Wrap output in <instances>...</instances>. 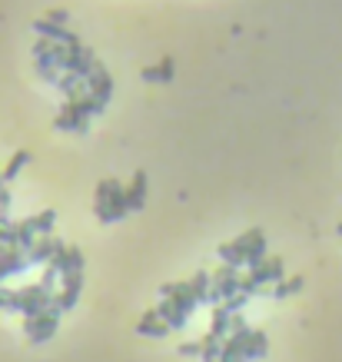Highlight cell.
<instances>
[{
  "mask_svg": "<svg viewBox=\"0 0 342 362\" xmlns=\"http://www.w3.org/2000/svg\"><path fill=\"white\" fill-rule=\"evenodd\" d=\"M229 332H250V326H246V316H243V313H233V316H229Z\"/></svg>",
  "mask_w": 342,
  "mask_h": 362,
  "instance_id": "f546056e",
  "label": "cell"
},
{
  "mask_svg": "<svg viewBox=\"0 0 342 362\" xmlns=\"http://www.w3.org/2000/svg\"><path fill=\"white\" fill-rule=\"evenodd\" d=\"M93 210H97V216H100V223H117V220H113V203H110V180H100V183H97Z\"/></svg>",
  "mask_w": 342,
  "mask_h": 362,
  "instance_id": "5bb4252c",
  "label": "cell"
},
{
  "mask_svg": "<svg viewBox=\"0 0 342 362\" xmlns=\"http://www.w3.org/2000/svg\"><path fill=\"white\" fill-rule=\"evenodd\" d=\"M179 352H183V356H203V346H200V339H193V343H183Z\"/></svg>",
  "mask_w": 342,
  "mask_h": 362,
  "instance_id": "1f68e13d",
  "label": "cell"
},
{
  "mask_svg": "<svg viewBox=\"0 0 342 362\" xmlns=\"http://www.w3.org/2000/svg\"><path fill=\"white\" fill-rule=\"evenodd\" d=\"M57 276H60V272L54 270L50 263H47V266H44V272H40V286H44L47 293H54V286H57Z\"/></svg>",
  "mask_w": 342,
  "mask_h": 362,
  "instance_id": "83f0119b",
  "label": "cell"
},
{
  "mask_svg": "<svg viewBox=\"0 0 342 362\" xmlns=\"http://www.w3.org/2000/svg\"><path fill=\"white\" fill-rule=\"evenodd\" d=\"M136 332L140 336H166L170 332V322L160 316V309H147L140 316V322H136Z\"/></svg>",
  "mask_w": 342,
  "mask_h": 362,
  "instance_id": "4fadbf2b",
  "label": "cell"
},
{
  "mask_svg": "<svg viewBox=\"0 0 342 362\" xmlns=\"http://www.w3.org/2000/svg\"><path fill=\"white\" fill-rule=\"evenodd\" d=\"M17 296H20V313L24 316H37V313L54 309V293H47L40 283H30V286L17 289Z\"/></svg>",
  "mask_w": 342,
  "mask_h": 362,
  "instance_id": "5b68a950",
  "label": "cell"
},
{
  "mask_svg": "<svg viewBox=\"0 0 342 362\" xmlns=\"http://www.w3.org/2000/svg\"><path fill=\"white\" fill-rule=\"evenodd\" d=\"M57 130H76V133H87L90 130V110L83 106V100H67L60 106V113L54 117Z\"/></svg>",
  "mask_w": 342,
  "mask_h": 362,
  "instance_id": "3957f363",
  "label": "cell"
},
{
  "mask_svg": "<svg viewBox=\"0 0 342 362\" xmlns=\"http://www.w3.org/2000/svg\"><path fill=\"white\" fill-rule=\"evenodd\" d=\"M27 163H30V150H17L14 156L7 160V166L0 170V176H3V183H10V180H14V176H17V173H20V170H24Z\"/></svg>",
  "mask_w": 342,
  "mask_h": 362,
  "instance_id": "7402d4cb",
  "label": "cell"
},
{
  "mask_svg": "<svg viewBox=\"0 0 342 362\" xmlns=\"http://www.w3.org/2000/svg\"><path fill=\"white\" fill-rule=\"evenodd\" d=\"M233 246H236V253L243 256L246 270H253L256 263H263V259H266V233H263L259 227L239 233L236 240H233Z\"/></svg>",
  "mask_w": 342,
  "mask_h": 362,
  "instance_id": "6da1fadb",
  "label": "cell"
},
{
  "mask_svg": "<svg viewBox=\"0 0 342 362\" xmlns=\"http://www.w3.org/2000/svg\"><path fill=\"white\" fill-rule=\"evenodd\" d=\"M0 309H17V313H20V296H17V289L0 286Z\"/></svg>",
  "mask_w": 342,
  "mask_h": 362,
  "instance_id": "4316f807",
  "label": "cell"
},
{
  "mask_svg": "<svg viewBox=\"0 0 342 362\" xmlns=\"http://www.w3.org/2000/svg\"><path fill=\"white\" fill-rule=\"evenodd\" d=\"M160 296H163V299H173L183 313H193L196 306H200V299H196L193 289H190V279H186V283H163V286H160Z\"/></svg>",
  "mask_w": 342,
  "mask_h": 362,
  "instance_id": "9c48e42d",
  "label": "cell"
},
{
  "mask_svg": "<svg viewBox=\"0 0 342 362\" xmlns=\"http://www.w3.org/2000/svg\"><path fill=\"white\" fill-rule=\"evenodd\" d=\"M44 17H47V20H54V24H67V17H70V14H67L63 7H50Z\"/></svg>",
  "mask_w": 342,
  "mask_h": 362,
  "instance_id": "4dcf8cb0",
  "label": "cell"
},
{
  "mask_svg": "<svg viewBox=\"0 0 342 362\" xmlns=\"http://www.w3.org/2000/svg\"><path fill=\"white\" fill-rule=\"evenodd\" d=\"M63 240H57V236H50V233H44V236H37V242L27 249V259L30 263H40V266H47L50 259H54V253H57V246Z\"/></svg>",
  "mask_w": 342,
  "mask_h": 362,
  "instance_id": "7c38bea8",
  "label": "cell"
},
{
  "mask_svg": "<svg viewBox=\"0 0 342 362\" xmlns=\"http://www.w3.org/2000/svg\"><path fill=\"white\" fill-rule=\"evenodd\" d=\"M156 309H160V316L170 322V329H183V326H186V319H190V313H183L173 299H160Z\"/></svg>",
  "mask_w": 342,
  "mask_h": 362,
  "instance_id": "d6986e66",
  "label": "cell"
},
{
  "mask_svg": "<svg viewBox=\"0 0 342 362\" xmlns=\"http://www.w3.org/2000/svg\"><path fill=\"white\" fill-rule=\"evenodd\" d=\"M110 203H113V220H123L130 213V197L120 180H110Z\"/></svg>",
  "mask_w": 342,
  "mask_h": 362,
  "instance_id": "e0dca14e",
  "label": "cell"
},
{
  "mask_svg": "<svg viewBox=\"0 0 342 362\" xmlns=\"http://www.w3.org/2000/svg\"><path fill=\"white\" fill-rule=\"evenodd\" d=\"M250 276H253L259 286H276L279 279H286V272H283V256H266L263 263H256L253 270H250Z\"/></svg>",
  "mask_w": 342,
  "mask_h": 362,
  "instance_id": "ba28073f",
  "label": "cell"
},
{
  "mask_svg": "<svg viewBox=\"0 0 342 362\" xmlns=\"http://www.w3.org/2000/svg\"><path fill=\"white\" fill-rule=\"evenodd\" d=\"M127 197H130V210H140L143 203H147V173L143 170H136L130 186H127Z\"/></svg>",
  "mask_w": 342,
  "mask_h": 362,
  "instance_id": "ac0fdd59",
  "label": "cell"
},
{
  "mask_svg": "<svg viewBox=\"0 0 342 362\" xmlns=\"http://www.w3.org/2000/svg\"><path fill=\"white\" fill-rule=\"evenodd\" d=\"M173 70H177L173 57H163L160 63H149V67H143V70H140V76H143V80H149V83H160V80H170V76H173Z\"/></svg>",
  "mask_w": 342,
  "mask_h": 362,
  "instance_id": "2e32d148",
  "label": "cell"
},
{
  "mask_svg": "<svg viewBox=\"0 0 342 362\" xmlns=\"http://www.w3.org/2000/svg\"><path fill=\"white\" fill-rule=\"evenodd\" d=\"M33 67H37V76H44V80H50V83H60V74H63V70H60L50 57H37Z\"/></svg>",
  "mask_w": 342,
  "mask_h": 362,
  "instance_id": "d4e9b609",
  "label": "cell"
},
{
  "mask_svg": "<svg viewBox=\"0 0 342 362\" xmlns=\"http://www.w3.org/2000/svg\"><path fill=\"white\" fill-rule=\"evenodd\" d=\"M60 326V313L57 309H47V313H37V316H24V332H27L30 343H47Z\"/></svg>",
  "mask_w": 342,
  "mask_h": 362,
  "instance_id": "277c9868",
  "label": "cell"
},
{
  "mask_svg": "<svg viewBox=\"0 0 342 362\" xmlns=\"http://www.w3.org/2000/svg\"><path fill=\"white\" fill-rule=\"evenodd\" d=\"M0 279H3V276H0Z\"/></svg>",
  "mask_w": 342,
  "mask_h": 362,
  "instance_id": "836d02e7",
  "label": "cell"
},
{
  "mask_svg": "<svg viewBox=\"0 0 342 362\" xmlns=\"http://www.w3.org/2000/svg\"><path fill=\"white\" fill-rule=\"evenodd\" d=\"M246 302H250V293H243V289H239L236 296H233V299H226L223 306H226V309H229V313H239V309H243Z\"/></svg>",
  "mask_w": 342,
  "mask_h": 362,
  "instance_id": "f1b7e54d",
  "label": "cell"
},
{
  "mask_svg": "<svg viewBox=\"0 0 342 362\" xmlns=\"http://www.w3.org/2000/svg\"><path fill=\"white\" fill-rule=\"evenodd\" d=\"M27 266H30L27 249H20V246H3V242H0V276H3V279L14 276V272H24Z\"/></svg>",
  "mask_w": 342,
  "mask_h": 362,
  "instance_id": "30bf717a",
  "label": "cell"
},
{
  "mask_svg": "<svg viewBox=\"0 0 342 362\" xmlns=\"http://www.w3.org/2000/svg\"><path fill=\"white\" fill-rule=\"evenodd\" d=\"M80 289H83V276H63V279H60V289L54 293V309H57V313L74 309L76 299H80Z\"/></svg>",
  "mask_w": 342,
  "mask_h": 362,
  "instance_id": "52a82bcc",
  "label": "cell"
},
{
  "mask_svg": "<svg viewBox=\"0 0 342 362\" xmlns=\"http://www.w3.org/2000/svg\"><path fill=\"white\" fill-rule=\"evenodd\" d=\"M27 223H30V229H33L37 236H44V233H50V229H54V223H57V210L33 213V216H27Z\"/></svg>",
  "mask_w": 342,
  "mask_h": 362,
  "instance_id": "44dd1931",
  "label": "cell"
},
{
  "mask_svg": "<svg viewBox=\"0 0 342 362\" xmlns=\"http://www.w3.org/2000/svg\"><path fill=\"white\" fill-rule=\"evenodd\" d=\"M269 352V339L263 329H253L250 336H246V352H243V359L246 362H259L263 356Z\"/></svg>",
  "mask_w": 342,
  "mask_h": 362,
  "instance_id": "9a60e30c",
  "label": "cell"
},
{
  "mask_svg": "<svg viewBox=\"0 0 342 362\" xmlns=\"http://www.w3.org/2000/svg\"><path fill=\"white\" fill-rule=\"evenodd\" d=\"M216 256L223 259L226 266H236V270H239V266H246V263H243V256L236 253V246H233V240H229V242H220V246H216Z\"/></svg>",
  "mask_w": 342,
  "mask_h": 362,
  "instance_id": "484cf974",
  "label": "cell"
},
{
  "mask_svg": "<svg viewBox=\"0 0 342 362\" xmlns=\"http://www.w3.org/2000/svg\"><path fill=\"white\" fill-rule=\"evenodd\" d=\"M33 31L47 37V40H54V44H67V47H76L80 44V37H76L67 24H54V20H47V17H37L33 20Z\"/></svg>",
  "mask_w": 342,
  "mask_h": 362,
  "instance_id": "8992f818",
  "label": "cell"
},
{
  "mask_svg": "<svg viewBox=\"0 0 342 362\" xmlns=\"http://www.w3.org/2000/svg\"><path fill=\"white\" fill-rule=\"evenodd\" d=\"M87 87H90V93H93L100 104H106V100L113 97V74H110L104 63H100V67L87 76Z\"/></svg>",
  "mask_w": 342,
  "mask_h": 362,
  "instance_id": "8fae6325",
  "label": "cell"
},
{
  "mask_svg": "<svg viewBox=\"0 0 342 362\" xmlns=\"http://www.w3.org/2000/svg\"><path fill=\"white\" fill-rule=\"evenodd\" d=\"M190 289H193V296L200 302H209V289H213V276L209 272H193V279H190Z\"/></svg>",
  "mask_w": 342,
  "mask_h": 362,
  "instance_id": "603a6c76",
  "label": "cell"
},
{
  "mask_svg": "<svg viewBox=\"0 0 342 362\" xmlns=\"http://www.w3.org/2000/svg\"><path fill=\"white\" fill-rule=\"evenodd\" d=\"M299 289H302V276H286V279H279L272 286V299H286V296H293Z\"/></svg>",
  "mask_w": 342,
  "mask_h": 362,
  "instance_id": "cb8c5ba5",
  "label": "cell"
},
{
  "mask_svg": "<svg viewBox=\"0 0 342 362\" xmlns=\"http://www.w3.org/2000/svg\"><path fill=\"white\" fill-rule=\"evenodd\" d=\"M339 233H342V223H339Z\"/></svg>",
  "mask_w": 342,
  "mask_h": 362,
  "instance_id": "d6a6232c",
  "label": "cell"
},
{
  "mask_svg": "<svg viewBox=\"0 0 342 362\" xmlns=\"http://www.w3.org/2000/svg\"><path fill=\"white\" fill-rule=\"evenodd\" d=\"M239 276L243 272L236 270V266H220V270L213 272V289H209V302L213 306H220V302H226V299H233L239 293Z\"/></svg>",
  "mask_w": 342,
  "mask_h": 362,
  "instance_id": "7a4b0ae2",
  "label": "cell"
},
{
  "mask_svg": "<svg viewBox=\"0 0 342 362\" xmlns=\"http://www.w3.org/2000/svg\"><path fill=\"white\" fill-rule=\"evenodd\" d=\"M229 316H233V313L226 309L223 302H220V306H213V316H209V332H213L216 339H226V336H229Z\"/></svg>",
  "mask_w": 342,
  "mask_h": 362,
  "instance_id": "ffe728a7",
  "label": "cell"
}]
</instances>
